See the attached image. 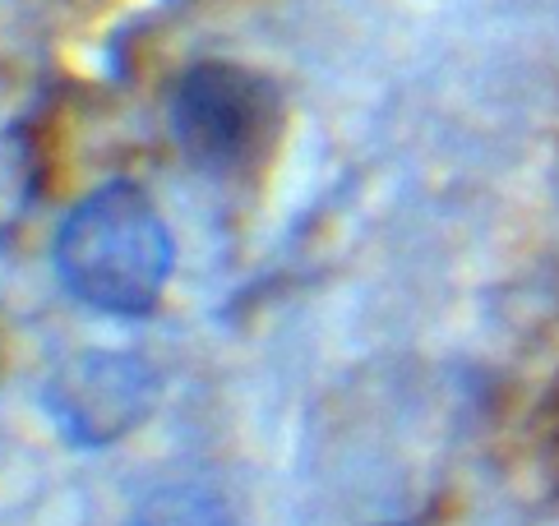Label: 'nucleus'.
<instances>
[{
    "label": "nucleus",
    "mask_w": 559,
    "mask_h": 526,
    "mask_svg": "<svg viewBox=\"0 0 559 526\" xmlns=\"http://www.w3.org/2000/svg\"><path fill=\"white\" fill-rule=\"evenodd\" d=\"M130 526H236L227 499L204 480H167L139 499Z\"/></svg>",
    "instance_id": "4"
},
{
    "label": "nucleus",
    "mask_w": 559,
    "mask_h": 526,
    "mask_svg": "<svg viewBox=\"0 0 559 526\" xmlns=\"http://www.w3.org/2000/svg\"><path fill=\"white\" fill-rule=\"evenodd\" d=\"M56 273L88 310L116 319L153 314L171 277V231L144 190L111 180L79 199L61 222Z\"/></svg>",
    "instance_id": "1"
},
{
    "label": "nucleus",
    "mask_w": 559,
    "mask_h": 526,
    "mask_svg": "<svg viewBox=\"0 0 559 526\" xmlns=\"http://www.w3.org/2000/svg\"><path fill=\"white\" fill-rule=\"evenodd\" d=\"M167 125L199 171L246 180L283 139V93L236 60H199L167 97Z\"/></svg>",
    "instance_id": "2"
},
{
    "label": "nucleus",
    "mask_w": 559,
    "mask_h": 526,
    "mask_svg": "<svg viewBox=\"0 0 559 526\" xmlns=\"http://www.w3.org/2000/svg\"><path fill=\"white\" fill-rule=\"evenodd\" d=\"M157 402V370L134 351H74L47 379V411L74 449L126 439Z\"/></svg>",
    "instance_id": "3"
}]
</instances>
